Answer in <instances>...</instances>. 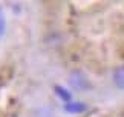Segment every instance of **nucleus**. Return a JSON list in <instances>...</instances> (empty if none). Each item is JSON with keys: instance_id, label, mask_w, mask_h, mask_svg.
I'll return each instance as SVG.
<instances>
[{"instance_id": "1", "label": "nucleus", "mask_w": 124, "mask_h": 117, "mask_svg": "<svg viewBox=\"0 0 124 117\" xmlns=\"http://www.w3.org/2000/svg\"><path fill=\"white\" fill-rule=\"evenodd\" d=\"M69 85L77 91H89L90 82L81 71H74L69 76Z\"/></svg>"}, {"instance_id": "2", "label": "nucleus", "mask_w": 124, "mask_h": 117, "mask_svg": "<svg viewBox=\"0 0 124 117\" xmlns=\"http://www.w3.org/2000/svg\"><path fill=\"white\" fill-rule=\"evenodd\" d=\"M63 109L66 113H69V114H81V113H84V111L87 109V106H86V103H83V102L70 100L68 103H64Z\"/></svg>"}, {"instance_id": "3", "label": "nucleus", "mask_w": 124, "mask_h": 117, "mask_svg": "<svg viewBox=\"0 0 124 117\" xmlns=\"http://www.w3.org/2000/svg\"><path fill=\"white\" fill-rule=\"evenodd\" d=\"M112 80H113V85H115L118 89L124 91V66H120L113 71Z\"/></svg>"}, {"instance_id": "4", "label": "nucleus", "mask_w": 124, "mask_h": 117, "mask_svg": "<svg viewBox=\"0 0 124 117\" xmlns=\"http://www.w3.org/2000/svg\"><path fill=\"white\" fill-rule=\"evenodd\" d=\"M54 91H55V94L64 102V103H68V102L72 100V94H70V91H68L66 88H63L61 85H55L54 86Z\"/></svg>"}, {"instance_id": "5", "label": "nucleus", "mask_w": 124, "mask_h": 117, "mask_svg": "<svg viewBox=\"0 0 124 117\" xmlns=\"http://www.w3.org/2000/svg\"><path fill=\"white\" fill-rule=\"evenodd\" d=\"M5 26H6V22H5V16H3V11L0 8V36L5 32Z\"/></svg>"}]
</instances>
